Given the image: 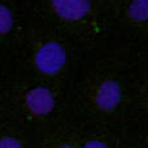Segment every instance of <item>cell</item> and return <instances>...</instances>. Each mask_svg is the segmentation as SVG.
I'll return each mask as SVG.
<instances>
[{"label": "cell", "instance_id": "6da1fadb", "mask_svg": "<svg viewBox=\"0 0 148 148\" xmlns=\"http://www.w3.org/2000/svg\"><path fill=\"white\" fill-rule=\"evenodd\" d=\"M34 61L40 73L53 75L59 73L65 65L66 53L61 44L56 42H48L36 51Z\"/></svg>", "mask_w": 148, "mask_h": 148}, {"label": "cell", "instance_id": "7a4b0ae2", "mask_svg": "<svg viewBox=\"0 0 148 148\" xmlns=\"http://www.w3.org/2000/svg\"><path fill=\"white\" fill-rule=\"evenodd\" d=\"M26 107L35 116H47L55 108V97L46 87H35L30 90L25 97Z\"/></svg>", "mask_w": 148, "mask_h": 148}, {"label": "cell", "instance_id": "3957f363", "mask_svg": "<svg viewBox=\"0 0 148 148\" xmlns=\"http://www.w3.org/2000/svg\"><path fill=\"white\" fill-rule=\"evenodd\" d=\"M55 12L65 21H79L91 10L90 0H51Z\"/></svg>", "mask_w": 148, "mask_h": 148}, {"label": "cell", "instance_id": "277c9868", "mask_svg": "<svg viewBox=\"0 0 148 148\" xmlns=\"http://www.w3.org/2000/svg\"><path fill=\"white\" fill-rule=\"evenodd\" d=\"M121 99H122L121 86L112 79L103 82L97 88L96 96H95L96 105L99 107V109L104 110V112H110V110L116 109L121 103Z\"/></svg>", "mask_w": 148, "mask_h": 148}, {"label": "cell", "instance_id": "5b68a950", "mask_svg": "<svg viewBox=\"0 0 148 148\" xmlns=\"http://www.w3.org/2000/svg\"><path fill=\"white\" fill-rule=\"evenodd\" d=\"M129 17L134 22H144L148 18V0H133L129 7Z\"/></svg>", "mask_w": 148, "mask_h": 148}, {"label": "cell", "instance_id": "8992f818", "mask_svg": "<svg viewBox=\"0 0 148 148\" xmlns=\"http://www.w3.org/2000/svg\"><path fill=\"white\" fill-rule=\"evenodd\" d=\"M13 27V14L9 8L0 4V35L8 34Z\"/></svg>", "mask_w": 148, "mask_h": 148}, {"label": "cell", "instance_id": "52a82bcc", "mask_svg": "<svg viewBox=\"0 0 148 148\" xmlns=\"http://www.w3.org/2000/svg\"><path fill=\"white\" fill-rule=\"evenodd\" d=\"M0 148H22V146L17 139L5 136V138L0 139Z\"/></svg>", "mask_w": 148, "mask_h": 148}, {"label": "cell", "instance_id": "ba28073f", "mask_svg": "<svg viewBox=\"0 0 148 148\" xmlns=\"http://www.w3.org/2000/svg\"><path fill=\"white\" fill-rule=\"evenodd\" d=\"M83 148H108V146L100 140H90L84 144Z\"/></svg>", "mask_w": 148, "mask_h": 148}, {"label": "cell", "instance_id": "9c48e42d", "mask_svg": "<svg viewBox=\"0 0 148 148\" xmlns=\"http://www.w3.org/2000/svg\"><path fill=\"white\" fill-rule=\"evenodd\" d=\"M60 148H75L74 146H70V144H64V146H61Z\"/></svg>", "mask_w": 148, "mask_h": 148}]
</instances>
